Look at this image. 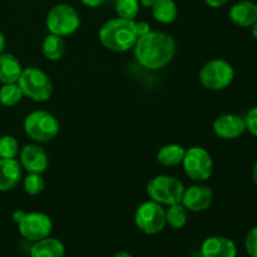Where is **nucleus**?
I'll return each instance as SVG.
<instances>
[{
	"mask_svg": "<svg viewBox=\"0 0 257 257\" xmlns=\"http://www.w3.org/2000/svg\"><path fill=\"white\" fill-rule=\"evenodd\" d=\"M136 226L146 235H157L165 230L166 210L155 201H147L140 205L135 213Z\"/></svg>",
	"mask_w": 257,
	"mask_h": 257,
	"instance_id": "6e6552de",
	"label": "nucleus"
},
{
	"mask_svg": "<svg viewBox=\"0 0 257 257\" xmlns=\"http://www.w3.org/2000/svg\"><path fill=\"white\" fill-rule=\"evenodd\" d=\"M137 39L135 20L115 18L105 22L99 29L100 43L115 53H124L132 49Z\"/></svg>",
	"mask_w": 257,
	"mask_h": 257,
	"instance_id": "f03ea898",
	"label": "nucleus"
},
{
	"mask_svg": "<svg viewBox=\"0 0 257 257\" xmlns=\"http://www.w3.org/2000/svg\"><path fill=\"white\" fill-rule=\"evenodd\" d=\"M228 15L231 22L237 27H252L257 22V5L250 0H242L231 7Z\"/></svg>",
	"mask_w": 257,
	"mask_h": 257,
	"instance_id": "dca6fc26",
	"label": "nucleus"
},
{
	"mask_svg": "<svg viewBox=\"0 0 257 257\" xmlns=\"http://www.w3.org/2000/svg\"><path fill=\"white\" fill-rule=\"evenodd\" d=\"M18 85L23 94L34 102H47L53 94V83L49 75L37 67L23 69Z\"/></svg>",
	"mask_w": 257,
	"mask_h": 257,
	"instance_id": "7ed1b4c3",
	"label": "nucleus"
},
{
	"mask_svg": "<svg viewBox=\"0 0 257 257\" xmlns=\"http://www.w3.org/2000/svg\"><path fill=\"white\" fill-rule=\"evenodd\" d=\"M107 0H82L83 4L88 8H98L103 5Z\"/></svg>",
	"mask_w": 257,
	"mask_h": 257,
	"instance_id": "c756f323",
	"label": "nucleus"
},
{
	"mask_svg": "<svg viewBox=\"0 0 257 257\" xmlns=\"http://www.w3.org/2000/svg\"><path fill=\"white\" fill-rule=\"evenodd\" d=\"M45 187V181L40 173H29L24 178V190L28 195L37 196L43 192Z\"/></svg>",
	"mask_w": 257,
	"mask_h": 257,
	"instance_id": "393cba45",
	"label": "nucleus"
},
{
	"mask_svg": "<svg viewBox=\"0 0 257 257\" xmlns=\"http://www.w3.org/2000/svg\"><path fill=\"white\" fill-rule=\"evenodd\" d=\"M25 215H27V213H25L24 211H22V210L14 211V213H13V221H14L15 223H19L20 221L24 218Z\"/></svg>",
	"mask_w": 257,
	"mask_h": 257,
	"instance_id": "2f4dec72",
	"label": "nucleus"
},
{
	"mask_svg": "<svg viewBox=\"0 0 257 257\" xmlns=\"http://www.w3.org/2000/svg\"><path fill=\"white\" fill-rule=\"evenodd\" d=\"M235 78V69L225 59H212L200 70L201 84L210 90H222L230 87Z\"/></svg>",
	"mask_w": 257,
	"mask_h": 257,
	"instance_id": "0eeeda50",
	"label": "nucleus"
},
{
	"mask_svg": "<svg viewBox=\"0 0 257 257\" xmlns=\"http://www.w3.org/2000/svg\"><path fill=\"white\" fill-rule=\"evenodd\" d=\"M22 72V64L15 55L9 53L0 54V83L3 84L18 83Z\"/></svg>",
	"mask_w": 257,
	"mask_h": 257,
	"instance_id": "f3484780",
	"label": "nucleus"
},
{
	"mask_svg": "<svg viewBox=\"0 0 257 257\" xmlns=\"http://www.w3.org/2000/svg\"><path fill=\"white\" fill-rule=\"evenodd\" d=\"M185 173L193 181L203 182L213 172V160L210 152L202 147H191L185 152L182 161Z\"/></svg>",
	"mask_w": 257,
	"mask_h": 257,
	"instance_id": "1a4fd4ad",
	"label": "nucleus"
},
{
	"mask_svg": "<svg viewBox=\"0 0 257 257\" xmlns=\"http://www.w3.org/2000/svg\"><path fill=\"white\" fill-rule=\"evenodd\" d=\"M22 181V165L15 158H0V192L13 190Z\"/></svg>",
	"mask_w": 257,
	"mask_h": 257,
	"instance_id": "2eb2a0df",
	"label": "nucleus"
},
{
	"mask_svg": "<svg viewBox=\"0 0 257 257\" xmlns=\"http://www.w3.org/2000/svg\"><path fill=\"white\" fill-rule=\"evenodd\" d=\"M208 7L211 8H221L228 2V0H203Z\"/></svg>",
	"mask_w": 257,
	"mask_h": 257,
	"instance_id": "7c9ffc66",
	"label": "nucleus"
},
{
	"mask_svg": "<svg viewBox=\"0 0 257 257\" xmlns=\"http://www.w3.org/2000/svg\"><path fill=\"white\" fill-rule=\"evenodd\" d=\"M112 257H133L131 253H128L127 251H119V252L114 253Z\"/></svg>",
	"mask_w": 257,
	"mask_h": 257,
	"instance_id": "c9c22d12",
	"label": "nucleus"
},
{
	"mask_svg": "<svg viewBox=\"0 0 257 257\" xmlns=\"http://www.w3.org/2000/svg\"><path fill=\"white\" fill-rule=\"evenodd\" d=\"M65 247L58 238L45 237L34 242L30 248V257H64Z\"/></svg>",
	"mask_w": 257,
	"mask_h": 257,
	"instance_id": "a211bd4d",
	"label": "nucleus"
},
{
	"mask_svg": "<svg viewBox=\"0 0 257 257\" xmlns=\"http://www.w3.org/2000/svg\"><path fill=\"white\" fill-rule=\"evenodd\" d=\"M202 257H236L237 247L231 238L225 236H211L201 245Z\"/></svg>",
	"mask_w": 257,
	"mask_h": 257,
	"instance_id": "4468645a",
	"label": "nucleus"
},
{
	"mask_svg": "<svg viewBox=\"0 0 257 257\" xmlns=\"http://www.w3.org/2000/svg\"><path fill=\"white\" fill-rule=\"evenodd\" d=\"M20 165L29 173L42 175L49 166V158L43 147L38 145H27L20 151Z\"/></svg>",
	"mask_w": 257,
	"mask_h": 257,
	"instance_id": "ddd939ff",
	"label": "nucleus"
},
{
	"mask_svg": "<svg viewBox=\"0 0 257 257\" xmlns=\"http://www.w3.org/2000/svg\"><path fill=\"white\" fill-rule=\"evenodd\" d=\"M252 29H251V32H252V35H253V38H255V39L257 40V22L255 23V24L252 25Z\"/></svg>",
	"mask_w": 257,
	"mask_h": 257,
	"instance_id": "e433bc0d",
	"label": "nucleus"
},
{
	"mask_svg": "<svg viewBox=\"0 0 257 257\" xmlns=\"http://www.w3.org/2000/svg\"><path fill=\"white\" fill-rule=\"evenodd\" d=\"M140 5L138 0H117L114 8L119 18L135 20L140 13Z\"/></svg>",
	"mask_w": 257,
	"mask_h": 257,
	"instance_id": "b1692460",
	"label": "nucleus"
},
{
	"mask_svg": "<svg viewBox=\"0 0 257 257\" xmlns=\"http://www.w3.org/2000/svg\"><path fill=\"white\" fill-rule=\"evenodd\" d=\"M24 97L18 83L3 84L0 88V104L5 107H14Z\"/></svg>",
	"mask_w": 257,
	"mask_h": 257,
	"instance_id": "5701e85b",
	"label": "nucleus"
},
{
	"mask_svg": "<svg viewBox=\"0 0 257 257\" xmlns=\"http://www.w3.org/2000/svg\"><path fill=\"white\" fill-rule=\"evenodd\" d=\"M186 150L180 145H166L160 148L157 153V161L163 167H176L180 163H182L185 157Z\"/></svg>",
	"mask_w": 257,
	"mask_h": 257,
	"instance_id": "aec40b11",
	"label": "nucleus"
},
{
	"mask_svg": "<svg viewBox=\"0 0 257 257\" xmlns=\"http://www.w3.org/2000/svg\"><path fill=\"white\" fill-rule=\"evenodd\" d=\"M243 120H245L246 131H248L251 135L257 137V105L251 108V109L246 113Z\"/></svg>",
	"mask_w": 257,
	"mask_h": 257,
	"instance_id": "cd10ccee",
	"label": "nucleus"
},
{
	"mask_svg": "<svg viewBox=\"0 0 257 257\" xmlns=\"http://www.w3.org/2000/svg\"><path fill=\"white\" fill-rule=\"evenodd\" d=\"M213 202V192L208 186L193 185L185 188L182 203L185 208L191 212H202L208 210Z\"/></svg>",
	"mask_w": 257,
	"mask_h": 257,
	"instance_id": "9b49d317",
	"label": "nucleus"
},
{
	"mask_svg": "<svg viewBox=\"0 0 257 257\" xmlns=\"http://www.w3.org/2000/svg\"><path fill=\"white\" fill-rule=\"evenodd\" d=\"M185 186L173 176L160 175L153 177L147 185V193L151 200L160 205H173L182 201Z\"/></svg>",
	"mask_w": 257,
	"mask_h": 257,
	"instance_id": "20e7f679",
	"label": "nucleus"
},
{
	"mask_svg": "<svg viewBox=\"0 0 257 257\" xmlns=\"http://www.w3.org/2000/svg\"><path fill=\"white\" fill-rule=\"evenodd\" d=\"M80 17L75 8L68 4H57L47 15V28L52 34L59 37L72 35L79 29Z\"/></svg>",
	"mask_w": 257,
	"mask_h": 257,
	"instance_id": "423d86ee",
	"label": "nucleus"
},
{
	"mask_svg": "<svg viewBox=\"0 0 257 257\" xmlns=\"http://www.w3.org/2000/svg\"><path fill=\"white\" fill-rule=\"evenodd\" d=\"M136 32H137L138 37H142V35L148 34L151 32V27L147 22L145 20H141V22H136Z\"/></svg>",
	"mask_w": 257,
	"mask_h": 257,
	"instance_id": "c85d7f7f",
	"label": "nucleus"
},
{
	"mask_svg": "<svg viewBox=\"0 0 257 257\" xmlns=\"http://www.w3.org/2000/svg\"><path fill=\"white\" fill-rule=\"evenodd\" d=\"M4 48H5V37L3 35V33L0 32V54H3Z\"/></svg>",
	"mask_w": 257,
	"mask_h": 257,
	"instance_id": "72a5a7b5",
	"label": "nucleus"
},
{
	"mask_svg": "<svg viewBox=\"0 0 257 257\" xmlns=\"http://www.w3.org/2000/svg\"><path fill=\"white\" fill-rule=\"evenodd\" d=\"M252 180L257 187V161L255 162V165H253V168H252Z\"/></svg>",
	"mask_w": 257,
	"mask_h": 257,
	"instance_id": "f704fd0d",
	"label": "nucleus"
},
{
	"mask_svg": "<svg viewBox=\"0 0 257 257\" xmlns=\"http://www.w3.org/2000/svg\"><path fill=\"white\" fill-rule=\"evenodd\" d=\"M156 0H140V4L145 8H152Z\"/></svg>",
	"mask_w": 257,
	"mask_h": 257,
	"instance_id": "473e14b6",
	"label": "nucleus"
},
{
	"mask_svg": "<svg viewBox=\"0 0 257 257\" xmlns=\"http://www.w3.org/2000/svg\"><path fill=\"white\" fill-rule=\"evenodd\" d=\"M136 60L150 70L165 68L176 54V42L170 34L152 32L138 37L135 47Z\"/></svg>",
	"mask_w": 257,
	"mask_h": 257,
	"instance_id": "f257e3e1",
	"label": "nucleus"
},
{
	"mask_svg": "<svg viewBox=\"0 0 257 257\" xmlns=\"http://www.w3.org/2000/svg\"><path fill=\"white\" fill-rule=\"evenodd\" d=\"M188 221V211L182 203H173L166 210V222L172 228L185 227Z\"/></svg>",
	"mask_w": 257,
	"mask_h": 257,
	"instance_id": "4be33fe9",
	"label": "nucleus"
},
{
	"mask_svg": "<svg viewBox=\"0 0 257 257\" xmlns=\"http://www.w3.org/2000/svg\"><path fill=\"white\" fill-rule=\"evenodd\" d=\"M42 52L43 55L48 60H59L62 59L65 53V43L62 37L50 33L49 35L44 38L42 43Z\"/></svg>",
	"mask_w": 257,
	"mask_h": 257,
	"instance_id": "412c9836",
	"label": "nucleus"
},
{
	"mask_svg": "<svg viewBox=\"0 0 257 257\" xmlns=\"http://www.w3.org/2000/svg\"><path fill=\"white\" fill-rule=\"evenodd\" d=\"M19 153V142L13 136L0 137V158H15Z\"/></svg>",
	"mask_w": 257,
	"mask_h": 257,
	"instance_id": "a878e982",
	"label": "nucleus"
},
{
	"mask_svg": "<svg viewBox=\"0 0 257 257\" xmlns=\"http://www.w3.org/2000/svg\"><path fill=\"white\" fill-rule=\"evenodd\" d=\"M24 131L35 142H50L59 133V122L45 110H34L24 120Z\"/></svg>",
	"mask_w": 257,
	"mask_h": 257,
	"instance_id": "39448f33",
	"label": "nucleus"
},
{
	"mask_svg": "<svg viewBox=\"0 0 257 257\" xmlns=\"http://www.w3.org/2000/svg\"><path fill=\"white\" fill-rule=\"evenodd\" d=\"M19 232L25 240L37 242L52 233V218L43 212H29L18 223Z\"/></svg>",
	"mask_w": 257,
	"mask_h": 257,
	"instance_id": "9d476101",
	"label": "nucleus"
},
{
	"mask_svg": "<svg viewBox=\"0 0 257 257\" xmlns=\"http://www.w3.org/2000/svg\"><path fill=\"white\" fill-rule=\"evenodd\" d=\"M212 128L216 136L222 140H236L246 132L243 118L232 113L218 115L213 122Z\"/></svg>",
	"mask_w": 257,
	"mask_h": 257,
	"instance_id": "f8f14e48",
	"label": "nucleus"
},
{
	"mask_svg": "<svg viewBox=\"0 0 257 257\" xmlns=\"http://www.w3.org/2000/svg\"><path fill=\"white\" fill-rule=\"evenodd\" d=\"M151 9L153 18L161 24H172L177 19L178 9L173 0H156Z\"/></svg>",
	"mask_w": 257,
	"mask_h": 257,
	"instance_id": "6ab92c4d",
	"label": "nucleus"
},
{
	"mask_svg": "<svg viewBox=\"0 0 257 257\" xmlns=\"http://www.w3.org/2000/svg\"><path fill=\"white\" fill-rule=\"evenodd\" d=\"M246 252L250 257H257V226L247 232L245 238Z\"/></svg>",
	"mask_w": 257,
	"mask_h": 257,
	"instance_id": "bb28decb",
	"label": "nucleus"
}]
</instances>
